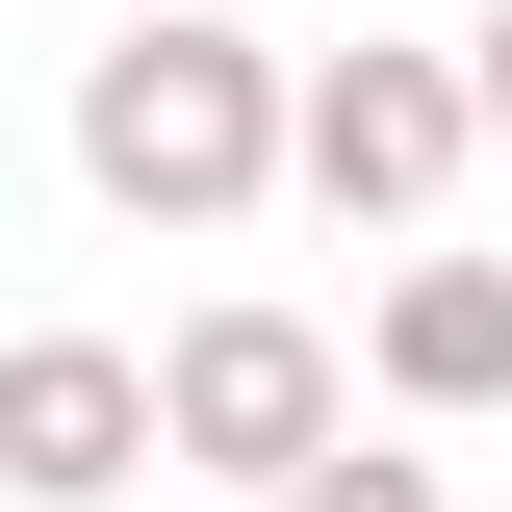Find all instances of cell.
<instances>
[{
	"label": "cell",
	"mask_w": 512,
	"mask_h": 512,
	"mask_svg": "<svg viewBox=\"0 0 512 512\" xmlns=\"http://www.w3.org/2000/svg\"><path fill=\"white\" fill-rule=\"evenodd\" d=\"M333 436H359V384H333L308 308H180V333H154V461H205V487H308Z\"/></svg>",
	"instance_id": "cell-3"
},
{
	"label": "cell",
	"mask_w": 512,
	"mask_h": 512,
	"mask_svg": "<svg viewBox=\"0 0 512 512\" xmlns=\"http://www.w3.org/2000/svg\"><path fill=\"white\" fill-rule=\"evenodd\" d=\"M256 512H436V461H359V436H333L308 487H256Z\"/></svg>",
	"instance_id": "cell-6"
},
{
	"label": "cell",
	"mask_w": 512,
	"mask_h": 512,
	"mask_svg": "<svg viewBox=\"0 0 512 512\" xmlns=\"http://www.w3.org/2000/svg\"><path fill=\"white\" fill-rule=\"evenodd\" d=\"M461 52H410V26H359V52H282V180L333 205V231H436L461 205Z\"/></svg>",
	"instance_id": "cell-2"
},
{
	"label": "cell",
	"mask_w": 512,
	"mask_h": 512,
	"mask_svg": "<svg viewBox=\"0 0 512 512\" xmlns=\"http://www.w3.org/2000/svg\"><path fill=\"white\" fill-rule=\"evenodd\" d=\"M359 384L384 410H512V256H410L359 308Z\"/></svg>",
	"instance_id": "cell-5"
},
{
	"label": "cell",
	"mask_w": 512,
	"mask_h": 512,
	"mask_svg": "<svg viewBox=\"0 0 512 512\" xmlns=\"http://www.w3.org/2000/svg\"><path fill=\"white\" fill-rule=\"evenodd\" d=\"M461 128L512 154V0H461Z\"/></svg>",
	"instance_id": "cell-7"
},
{
	"label": "cell",
	"mask_w": 512,
	"mask_h": 512,
	"mask_svg": "<svg viewBox=\"0 0 512 512\" xmlns=\"http://www.w3.org/2000/svg\"><path fill=\"white\" fill-rule=\"evenodd\" d=\"M77 180L128 231H256L282 205V52L231 0H128V52H77Z\"/></svg>",
	"instance_id": "cell-1"
},
{
	"label": "cell",
	"mask_w": 512,
	"mask_h": 512,
	"mask_svg": "<svg viewBox=\"0 0 512 512\" xmlns=\"http://www.w3.org/2000/svg\"><path fill=\"white\" fill-rule=\"evenodd\" d=\"M154 487V359L128 333H0V512H103Z\"/></svg>",
	"instance_id": "cell-4"
}]
</instances>
